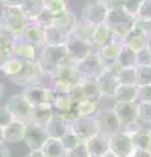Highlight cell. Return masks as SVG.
Returning a JSON list of instances; mask_svg holds the SVG:
<instances>
[{"label": "cell", "instance_id": "24", "mask_svg": "<svg viewBox=\"0 0 151 157\" xmlns=\"http://www.w3.org/2000/svg\"><path fill=\"white\" fill-rule=\"evenodd\" d=\"M69 33L63 32L62 29L54 25L45 28V42L46 45L51 46H65L67 39H69Z\"/></svg>", "mask_w": 151, "mask_h": 157}, {"label": "cell", "instance_id": "12", "mask_svg": "<svg viewBox=\"0 0 151 157\" xmlns=\"http://www.w3.org/2000/svg\"><path fill=\"white\" fill-rule=\"evenodd\" d=\"M108 9L109 7L104 3H100V2H91V3H87L84 7L81 9V14H80V18L87 21L88 24L93 26L97 25H101L106 21V16H108Z\"/></svg>", "mask_w": 151, "mask_h": 157}, {"label": "cell", "instance_id": "45", "mask_svg": "<svg viewBox=\"0 0 151 157\" xmlns=\"http://www.w3.org/2000/svg\"><path fill=\"white\" fill-rule=\"evenodd\" d=\"M137 66H151V55L146 46L137 51Z\"/></svg>", "mask_w": 151, "mask_h": 157}, {"label": "cell", "instance_id": "11", "mask_svg": "<svg viewBox=\"0 0 151 157\" xmlns=\"http://www.w3.org/2000/svg\"><path fill=\"white\" fill-rule=\"evenodd\" d=\"M75 67L81 78H96L101 73V71L104 70L101 59L99 56L97 50L92 51L88 56H85L84 59L76 62Z\"/></svg>", "mask_w": 151, "mask_h": 157}, {"label": "cell", "instance_id": "26", "mask_svg": "<svg viewBox=\"0 0 151 157\" xmlns=\"http://www.w3.org/2000/svg\"><path fill=\"white\" fill-rule=\"evenodd\" d=\"M42 155L45 157H67V151L62 145L59 139H53L49 137L45 141V144L41 148Z\"/></svg>", "mask_w": 151, "mask_h": 157}, {"label": "cell", "instance_id": "41", "mask_svg": "<svg viewBox=\"0 0 151 157\" xmlns=\"http://www.w3.org/2000/svg\"><path fill=\"white\" fill-rule=\"evenodd\" d=\"M59 140H61L62 145L65 147V149H66L67 152L72 151L76 145H79V143H81V141L79 140V137L75 135V132H74V131H71L70 128H69V131H67L65 135L61 137Z\"/></svg>", "mask_w": 151, "mask_h": 157}, {"label": "cell", "instance_id": "54", "mask_svg": "<svg viewBox=\"0 0 151 157\" xmlns=\"http://www.w3.org/2000/svg\"><path fill=\"white\" fill-rule=\"evenodd\" d=\"M24 157H45V156L42 155L41 151H30L28 155H25Z\"/></svg>", "mask_w": 151, "mask_h": 157}, {"label": "cell", "instance_id": "46", "mask_svg": "<svg viewBox=\"0 0 151 157\" xmlns=\"http://www.w3.org/2000/svg\"><path fill=\"white\" fill-rule=\"evenodd\" d=\"M135 18L141 20H147L151 18V0H143V3L141 4V7L138 9V13Z\"/></svg>", "mask_w": 151, "mask_h": 157}, {"label": "cell", "instance_id": "58", "mask_svg": "<svg viewBox=\"0 0 151 157\" xmlns=\"http://www.w3.org/2000/svg\"><path fill=\"white\" fill-rule=\"evenodd\" d=\"M3 94H4V84L3 82H0V100H2Z\"/></svg>", "mask_w": 151, "mask_h": 157}, {"label": "cell", "instance_id": "5", "mask_svg": "<svg viewBox=\"0 0 151 157\" xmlns=\"http://www.w3.org/2000/svg\"><path fill=\"white\" fill-rule=\"evenodd\" d=\"M0 22L14 36H20L28 24V18L24 14L21 7H3Z\"/></svg>", "mask_w": 151, "mask_h": 157}, {"label": "cell", "instance_id": "44", "mask_svg": "<svg viewBox=\"0 0 151 157\" xmlns=\"http://www.w3.org/2000/svg\"><path fill=\"white\" fill-rule=\"evenodd\" d=\"M137 102H151V84L138 86Z\"/></svg>", "mask_w": 151, "mask_h": 157}, {"label": "cell", "instance_id": "55", "mask_svg": "<svg viewBox=\"0 0 151 157\" xmlns=\"http://www.w3.org/2000/svg\"><path fill=\"white\" fill-rule=\"evenodd\" d=\"M96 2H100V3H104V4H106L108 7H110V6H114V4H118L121 0H96Z\"/></svg>", "mask_w": 151, "mask_h": 157}, {"label": "cell", "instance_id": "35", "mask_svg": "<svg viewBox=\"0 0 151 157\" xmlns=\"http://www.w3.org/2000/svg\"><path fill=\"white\" fill-rule=\"evenodd\" d=\"M117 78L122 85H137V67L120 68V71L117 72Z\"/></svg>", "mask_w": 151, "mask_h": 157}, {"label": "cell", "instance_id": "27", "mask_svg": "<svg viewBox=\"0 0 151 157\" xmlns=\"http://www.w3.org/2000/svg\"><path fill=\"white\" fill-rule=\"evenodd\" d=\"M53 111H54V110H53V106L49 105V104L33 106L30 121H29V122H33V123H37V124L45 127V124L47 123V121L50 119Z\"/></svg>", "mask_w": 151, "mask_h": 157}, {"label": "cell", "instance_id": "6", "mask_svg": "<svg viewBox=\"0 0 151 157\" xmlns=\"http://www.w3.org/2000/svg\"><path fill=\"white\" fill-rule=\"evenodd\" d=\"M113 111L118 118L122 130L126 131L138 124V102H116Z\"/></svg>", "mask_w": 151, "mask_h": 157}, {"label": "cell", "instance_id": "43", "mask_svg": "<svg viewBox=\"0 0 151 157\" xmlns=\"http://www.w3.org/2000/svg\"><path fill=\"white\" fill-rule=\"evenodd\" d=\"M143 3V0H121L120 4L122 6L126 11H128L131 16H137L138 9L141 7V4Z\"/></svg>", "mask_w": 151, "mask_h": 157}, {"label": "cell", "instance_id": "10", "mask_svg": "<svg viewBox=\"0 0 151 157\" xmlns=\"http://www.w3.org/2000/svg\"><path fill=\"white\" fill-rule=\"evenodd\" d=\"M43 77H45V75L42 73L37 62H22L20 72L16 76L11 77L9 80L17 85L26 86L29 84H33V82H41Z\"/></svg>", "mask_w": 151, "mask_h": 157}, {"label": "cell", "instance_id": "47", "mask_svg": "<svg viewBox=\"0 0 151 157\" xmlns=\"http://www.w3.org/2000/svg\"><path fill=\"white\" fill-rule=\"evenodd\" d=\"M67 157H89L85 143H79V145H76L72 151L67 152Z\"/></svg>", "mask_w": 151, "mask_h": 157}, {"label": "cell", "instance_id": "15", "mask_svg": "<svg viewBox=\"0 0 151 157\" xmlns=\"http://www.w3.org/2000/svg\"><path fill=\"white\" fill-rule=\"evenodd\" d=\"M133 148L134 147L128 131L121 130L109 136V151L118 157H129Z\"/></svg>", "mask_w": 151, "mask_h": 157}, {"label": "cell", "instance_id": "34", "mask_svg": "<svg viewBox=\"0 0 151 157\" xmlns=\"http://www.w3.org/2000/svg\"><path fill=\"white\" fill-rule=\"evenodd\" d=\"M99 102L96 100H83L77 102L76 109H77V115L79 117H95L97 111L100 110Z\"/></svg>", "mask_w": 151, "mask_h": 157}, {"label": "cell", "instance_id": "25", "mask_svg": "<svg viewBox=\"0 0 151 157\" xmlns=\"http://www.w3.org/2000/svg\"><path fill=\"white\" fill-rule=\"evenodd\" d=\"M76 21H77V16L74 12H71V11L67 9V11H65V12L55 14L53 25L70 34L72 32V29H74Z\"/></svg>", "mask_w": 151, "mask_h": 157}, {"label": "cell", "instance_id": "8", "mask_svg": "<svg viewBox=\"0 0 151 157\" xmlns=\"http://www.w3.org/2000/svg\"><path fill=\"white\" fill-rule=\"evenodd\" d=\"M95 121L97 124V131L101 135L105 136H112L116 132L121 131V123L117 118L116 113L113 109H105V110H99L97 114L95 115Z\"/></svg>", "mask_w": 151, "mask_h": 157}, {"label": "cell", "instance_id": "9", "mask_svg": "<svg viewBox=\"0 0 151 157\" xmlns=\"http://www.w3.org/2000/svg\"><path fill=\"white\" fill-rule=\"evenodd\" d=\"M6 109L11 113V115L13 117V119L28 123L30 121L32 115V105L26 101V98L22 96V93L20 94H14L6 102Z\"/></svg>", "mask_w": 151, "mask_h": 157}, {"label": "cell", "instance_id": "3", "mask_svg": "<svg viewBox=\"0 0 151 157\" xmlns=\"http://www.w3.org/2000/svg\"><path fill=\"white\" fill-rule=\"evenodd\" d=\"M47 77L50 78V86L55 93H67L81 78L75 67V63L55 68Z\"/></svg>", "mask_w": 151, "mask_h": 157}, {"label": "cell", "instance_id": "19", "mask_svg": "<svg viewBox=\"0 0 151 157\" xmlns=\"http://www.w3.org/2000/svg\"><path fill=\"white\" fill-rule=\"evenodd\" d=\"M69 128H70V123L65 119V117L62 114L55 111H53L50 119L45 124V130L49 137H53V139H61L69 131Z\"/></svg>", "mask_w": 151, "mask_h": 157}, {"label": "cell", "instance_id": "31", "mask_svg": "<svg viewBox=\"0 0 151 157\" xmlns=\"http://www.w3.org/2000/svg\"><path fill=\"white\" fill-rule=\"evenodd\" d=\"M137 85H122L120 84L116 90L114 100L116 102H137Z\"/></svg>", "mask_w": 151, "mask_h": 157}, {"label": "cell", "instance_id": "2", "mask_svg": "<svg viewBox=\"0 0 151 157\" xmlns=\"http://www.w3.org/2000/svg\"><path fill=\"white\" fill-rule=\"evenodd\" d=\"M134 22H135V17L131 16L120 3L109 7L105 24L110 29L112 38L118 39V41L122 42L126 33L130 30V28L134 25Z\"/></svg>", "mask_w": 151, "mask_h": 157}, {"label": "cell", "instance_id": "60", "mask_svg": "<svg viewBox=\"0 0 151 157\" xmlns=\"http://www.w3.org/2000/svg\"><path fill=\"white\" fill-rule=\"evenodd\" d=\"M150 137H151V128H150Z\"/></svg>", "mask_w": 151, "mask_h": 157}, {"label": "cell", "instance_id": "4", "mask_svg": "<svg viewBox=\"0 0 151 157\" xmlns=\"http://www.w3.org/2000/svg\"><path fill=\"white\" fill-rule=\"evenodd\" d=\"M22 96L33 107L43 104L51 105L55 97V92L50 85H45L42 82H33V84L24 86Z\"/></svg>", "mask_w": 151, "mask_h": 157}, {"label": "cell", "instance_id": "32", "mask_svg": "<svg viewBox=\"0 0 151 157\" xmlns=\"http://www.w3.org/2000/svg\"><path fill=\"white\" fill-rule=\"evenodd\" d=\"M93 29H95L93 25H91V24H88L87 21H84V20H81V18H77L75 26H74V29H72V32L70 34H72V36H75L77 38L84 39V41L91 42L92 41V34H93Z\"/></svg>", "mask_w": 151, "mask_h": 157}, {"label": "cell", "instance_id": "36", "mask_svg": "<svg viewBox=\"0 0 151 157\" xmlns=\"http://www.w3.org/2000/svg\"><path fill=\"white\" fill-rule=\"evenodd\" d=\"M22 62L24 60H20V59H17V58L9 56L7 60H6V63L2 66L0 71H2L8 78H11V77L16 76L17 73L20 72L21 67H22Z\"/></svg>", "mask_w": 151, "mask_h": 157}, {"label": "cell", "instance_id": "29", "mask_svg": "<svg viewBox=\"0 0 151 157\" xmlns=\"http://www.w3.org/2000/svg\"><path fill=\"white\" fill-rule=\"evenodd\" d=\"M112 39V32L109 26L106 25V24H101V25H97L95 26L93 29V34H92V46H93L96 50L97 48H100L103 45H105L108 41Z\"/></svg>", "mask_w": 151, "mask_h": 157}, {"label": "cell", "instance_id": "1", "mask_svg": "<svg viewBox=\"0 0 151 157\" xmlns=\"http://www.w3.org/2000/svg\"><path fill=\"white\" fill-rule=\"evenodd\" d=\"M36 62L40 66L41 71L45 76H49L58 67L74 63L66 50V46H51V45H45L41 48Z\"/></svg>", "mask_w": 151, "mask_h": 157}, {"label": "cell", "instance_id": "20", "mask_svg": "<svg viewBox=\"0 0 151 157\" xmlns=\"http://www.w3.org/2000/svg\"><path fill=\"white\" fill-rule=\"evenodd\" d=\"M130 135L131 143L134 148L141 149H151V137H150V128L143 127L141 124H135L134 127L126 130Z\"/></svg>", "mask_w": 151, "mask_h": 157}, {"label": "cell", "instance_id": "40", "mask_svg": "<svg viewBox=\"0 0 151 157\" xmlns=\"http://www.w3.org/2000/svg\"><path fill=\"white\" fill-rule=\"evenodd\" d=\"M137 86L151 84V66H137Z\"/></svg>", "mask_w": 151, "mask_h": 157}, {"label": "cell", "instance_id": "48", "mask_svg": "<svg viewBox=\"0 0 151 157\" xmlns=\"http://www.w3.org/2000/svg\"><path fill=\"white\" fill-rule=\"evenodd\" d=\"M135 25H137L146 36L151 37V18H147V20L135 18Z\"/></svg>", "mask_w": 151, "mask_h": 157}, {"label": "cell", "instance_id": "52", "mask_svg": "<svg viewBox=\"0 0 151 157\" xmlns=\"http://www.w3.org/2000/svg\"><path fill=\"white\" fill-rule=\"evenodd\" d=\"M0 157H11V152H9V148L6 145V141L0 143Z\"/></svg>", "mask_w": 151, "mask_h": 157}, {"label": "cell", "instance_id": "22", "mask_svg": "<svg viewBox=\"0 0 151 157\" xmlns=\"http://www.w3.org/2000/svg\"><path fill=\"white\" fill-rule=\"evenodd\" d=\"M149 38L150 37L146 36V34L142 30H141V29L137 25H135V22H134V25L130 28V30L128 33H126V36L124 38L122 43H124L125 46L130 47L131 50L138 51L142 47L146 46V43H147V39Z\"/></svg>", "mask_w": 151, "mask_h": 157}, {"label": "cell", "instance_id": "57", "mask_svg": "<svg viewBox=\"0 0 151 157\" xmlns=\"http://www.w3.org/2000/svg\"><path fill=\"white\" fill-rule=\"evenodd\" d=\"M146 47H147V50H149L150 55H151V37L147 39V43H146Z\"/></svg>", "mask_w": 151, "mask_h": 157}, {"label": "cell", "instance_id": "37", "mask_svg": "<svg viewBox=\"0 0 151 157\" xmlns=\"http://www.w3.org/2000/svg\"><path fill=\"white\" fill-rule=\"evenodd\" d=\"M138 124L151 128V102H138Z\"/></svg>", "mask_w": 151, "mask_h": 157}, {"label": "cell", "instance_id": "28", "mask_svg": "<svg viewBox=\"0 0 151 157\" xmlns=\"http://www.w3.org/2000/svg\"><path fill=\"white\" fill-rule=\"evenodd\" d=\"M79 86L83 94V100H96L100 101L101 94L97 88L95 78H80Z\"/></svg>", "mask_w": 151, "mask_h": 157}, {"label": "cell", "instance_id": "14", "mask_svg": "<svg viewBox=\"0 0 151 157\" xmlns=\"http://www.w3.org/2000/svg\"><path fill=\"white\" fill-rule=\"evenodd\" d=\"M65 46H66V50L74 63L84 59L85 56H88L92 51L96 50V48L92 46L91 42L84 41V39H81V38H77L75 36H72V34L69 36V39H67Z\"/></svg>", "mask_w": 151, "mask_h": 157}, {"label": "cell", "instance_id": "21", "mask_svg": "<svg viewBox=\"0 0 151 157\" xmlns=\"http://www.w3.org/2000/svg\"><path fill=\"white\" fill-rule=\"evenodd\" d=\"M85 147L89 157H101L109 151V137L101 134H96L85 141Z\"/></svg>", "mask_w": 151, "mask_h": 157}, {"label": "cell", "instance_id": "56", "mask_svg": "<svg viewBox=\"0 0 151 157\" xmlns=\"http://www.w3.org/2000/svg\"><path fill=\"white\" fill-rule=\"evenodd\" d=\"M101 157H118V156H117V155H114V153H113V152H110V151H108V152H106V153H105V155H103V156H101Z\"/></svg>", "mask_w": 151, "mask_h": 157}, {"label": "cell", "instance_id": "50", "mask_svg": "<svg viewBox=\"0 0 151 157\" xmlns=\"http://www.w3.org/2000/svg\"><path fill=\"white\" fill-rule=\"evenodd\" d=\"M129 157H151V149L133 148V151L130 152Z\"/></svg>", "mask_w": 151, "mask_h": 157}, {"label": "cell", "instance_id": "39", "mask_svg": "<svg viewBox=\"0 0 151 157\" xmlns=\"http://www.w3.org/2000/svg\"><path fill=\"white\" fill-rule=\"evenodd\" d=\"M43 6L49 12L58 14L69 9V0H43Z\"/></svg>", "mask_w": 151, "mask_h": 157}, {"label": "cell", "instance_id": "33", "mask_svg": "<svg viewBox=\"0 0 151 157\" xmlns=\"http://www.w3.org/2000/svg\"><path fill=\"white\" fill-rule=\"evenodd\" d=\"M117 63L121 68L125 67H137V51L131 50L130 47L122 45L121 51L117 58Z\"/></svg>", "mask_w": 151, "mask_h": 157}, {"label": "cell", "instance_id": "49", "mask_svg": "<svg viewBox=\"0 0 151 157\" xmlns=\"http://www.w3.org/2000/svg\"><path fill=\"white\" fill-rule=\"evenodd\" d=\"M13 121V117L11 115V113H9L6 106H0V127H6L8 123H11Z\"/></svg>", "mask_w": 151, "mask_h": 157}, {"label": "cell", "instance_id": "30", "mask_svg": "<svg viewBox=\"0 0 151 157\" xmlns=\"http://www.w3.org/2000/svg\"><path fill=\"white\" fill-rule=\"evenodd\" d=\"M20 7L24 14L26 16L28 21H34L38 14L45 9L43 0H24Z\"/></svg>", "mask_w": 151, "mask_h": 157}, {"label": "cell", "instance_id": "38", "mask_svg": "<svg viewBox=\"0 0 151 157\" xmlns=\"http://www.w3.org/2000/svg\"><path fill=\"white\" fill-rule=\"evenodd\" d=\"M16 37L17 36H14L13 33H11L2 22H0V48H3V50L9 52Z\"/></svg>", "mask_w": 151, "mask_h": 157}, {"label": "cell", "instance_id": "42", "mask_svg": "<svg viewBox=\"0 0 151 157\" xmlns=\"http://www.w3.org/2000/svg\"><path fill=\"white\" fill-rule=\"evenodd\" d=\"M54 17H55V14L49 12L47 9H43V11L37 16V18L34 20V21L38 24V25H41L43 29H45L47 26L53 25V22H54Z\"/></svg>", "mask_w": 151, "mask_h": 157}, {"label": "cell", "instance_id": "18", "mask_svg": "<svg viewBox=\"0 0 151 157\" xmlns=\"http://www.w3.org/2000/svg\"><path fill=\"white\" fill-rule=\"evenodd\" d=\"M20 37H22L26 42L32 43L33 46H36L37 48H42L46 45L45 42V29L41 25H38L36 21H28L25 29L20 34Z\"/></svg>", "mask_w": 151, "mask_h": 157}, {"label": "cell", "instance_id": "13", "mask_svg": "<svg viewBox=\"0 0 151 157\" xmlns=\"http://www.w3.org/2000/svg\"><path fill=\"white\" fill-rule=\"evenodd\" d=\"M70 130L75 132L81 143H85L92 136L99 134L95 117H79L70 123Z\"/></svg>", "mask_w": 151, "mask_h": 157}, {"label": "cell", "instance_id": "59", "mask_svg": "<svg viewBox=\"0 0 151 157\" xmlns=\"http://www.w3.org/2000/svg\"><path fill=\"white\" fill-rule=\"evenodd\" d=\"M4 141V132H3V127H0V143Z\"/></svg>", "mask_w": 151, "mask_h": 157}, {"label": "cell", "instance_id": "16", "mask_svg": "<svg viewBox=\"0 0 151 157\" xmlns=\"http://www.w3.org/2000/svg\"><path fill=\"white\" fill-rule=\"evenodd\" d=\"M9 56L17 58L24 62H36L38 52H37L36 46H33L32 43L26 42L22 37L17 36L12 45L11 51H9Z\"/></svg>", "mask_w": 151, "mask_h": 157}, {"label": "cell", "instance_id": "17", "mask_svg": "<svg viewBox=\"0 0 151 157\" xmlns=\"http://www.w3.org/2000/svg\"><path fill=\"white\" fill-rule=\"evenodd\" d=\"M95 80H96V84H97V88H99L101 97H112V98L114 97L117 88L120 85L116 72L109 71V70H103Z\"/></svg>", "mask_w": 151, "mask_h": 157}, {"label": "cell", "instance_id": "53", "mask_svg": "<svg viewBox=\"0 0 151 157\" xmlns=\"http://www.w3.org/2000/svg\"><path fill=\"white\" fill-rule=\"evenodd\" d=\"M9 58V52L3 50V48H0V68H2V66L6 63V60Z\"/></svg>", "mask_w": 151, "mask_h": 157}, {"label": "cell", "instance_id": "51", "mask_svg": "<svg viewBox=\"0 0 151 157\" xmlns=\"http://www.w3.org/2000/svg\"><path fill=\"white\" fill-rule=\"evenodd\" d=\"M24 0H0L3 7H20Z\"/></svg>", "mask_w": 151, "mask_h": 157}, {"label": "cell", "instance_id": "7", "mask_svg": "<svg viewBox=\"0 0 151 157\" xmlns=\"http://www.w3.org/2000/svg\"><path fill=\"white\" fill-rule=\"evenodd\" d=\"M49 139V135L43 126H40L33 122L25 123L22 141L29 148V151H41L42 145Z\"/></svg>", "mask_w": 151, "mask_h": 157}, {"label": "cell", "instance_id": "23", "mask_svg": "<svg viewBox=\"0 0 151 157\" xmlns=\"http://www.w3.org/2000/svg\"><path fill=\"white\" fill-rule=\"evenodd\" d=\"M24 131H25V123H24V122L13 119L11 123H8L3 128L4 141H7V143H11V144L18 143V141H22Z\"/></svg>", "mask_w": 151, "mask_h": 157}]
</instances>
